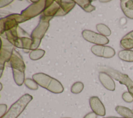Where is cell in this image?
<instances>
[{
  "instance_id": "cell-21",
  "label": "cell",
  "mask_w": 133,
  "mask_h": 118,
  "mask_svg": "<svg viewBox=\"0 0 133 118\" xmlns=\"http://www.w3.org/2000/svg\"><path fill=\"white\" fill-rule=\"evenodd\" d=\"M96 29L100 34L109 36L111 34V31L109 28L103 23H98L96 25Z\"/></svg>"
},
{
  "instance_id": "cell-10",
  "label": "cell",
  "mask_w": 133,
  "mask_h": 118,
  "mask_svg": "<svg viewBox=\"0 0 133 118\" xmlns=\"http://www.w3.org/2000/svg\"><path fill=\"white\" fill-rule=\"evenodd\" d=\"M60 9L58 1H46L45 8L41 16L40 19L49 21L56 16Z\"/></svg>"
},
{
  "instance_id": "cell-20",
  "label": "cell",
  "mask_w": 133,
  "mask_h": 118,
  "mask_svg": "<svg viewBox=\"0 0 133 118\" xmlns=\"http://www.w3.org/2000/svg\"><path fill=\"white\" fill-rule=\"evenodd\" d=\"M115 110L118 114L125 118H133V110L128 108L117 106L115 108Z\"/></svg>"
},
{
  "instance_id": "cell-16",
  "label": "cell",
  "mask_w": 133,
  "mask_h": 118,
  "mask_svg": "<svg viewBox=\"0 0 133 118\" xmlns=\"http://www.w3.org/2000/svg\"><path fill=\"white\" fill-rule=\"evenodd\" d=\"M120 5L125 16L128 18L133 19V1L122 0Z\"/></svg>"
},
{
  "instance_id": "cell-5",
  "label": "cell",
  "mask_w": 133,
  "mask_h": 118,
  "mask_svg": "<svg viewBox=\"0 0 133 118\" xmlns=\"http://www.w3.org/2000/svg\"><path fill=\"white\" fill-rule=\"evenodd\" d=\"M99 69L102 72L107 73L111 77L119 82L121 84L125 85L127 87L128 92L133 96V81L127 74L108 66H101Z\"/></svg>"
},
{
  "instance_id": "cell-23",
  "label": "cell",
  "mask_w": 133,
  "mask_h": 118,
  "mask_svg": "<svg viewBox=\"0 0 133 118\" xmlns=\"http://www.w3.org/2000/svg\"><path fill=\"white\" fill-rule=\"evenodd\" d=\"M83 89L84 84L81 82H76L72 85L71 88V91L73 94H77L82 92Z\"/></svg>"
},
{
  "instance_id": "cell-8",
  "label": "cell",
  "mask_w": 133,
  "mask_h": 118,
  "mask_svg": "<svg viewBox=\"0 0 133 118\" xmlns=\"http://www.w3.org/2000/svg\"><path fill=\"white\" fill-rule=\"evenodd\" d=\"M31 2H33V3L21 12V15L25 18L26 21L42 14L45 8L46 1H31Z\"/></svg>"
},
{
  "instance_id": "cell-2",
  "label": "cell",
  "mask_w": 133,
  "mask_h": 118,
  "mask_svg": "<svg viewBox=\"0 0 133 118\" xmlns=\"http://www.w3.org/2000/svg\"><path fill=\"white\" fill-rule=\"evenodd\" d=\"M14 80L17 85L21 86L24 82L25 65L20 54L14 48L9 60Z\"/></svg>"
},
{
  "instance_id": "cell-1",
  "label": "cell",
  "mask_w": 133,
  "mask_h": 118,
  "mask_svg": "<svg viewBox=\"0 0 133 118\" xmlns=\"http://www.w3.org/2000/svg\"><path fill=\"white\" fill-rule=\"evenodd\" d=\"M6 38L15 47L25 50L31 49L32 40L29 35L22 28L18 26L5 33Z\"/></svg>"
},
{
  "instance_id": "cell-29",
  "label": "cell",
  "mask_w": 133,
  "mask_h": 118,
  "mask_svg": "<svg viewBox=\"0 0 133 118\" xmlns=\"http://www.w3.org/2000/svg\"><path fill=\"white\" fill-rule=\"evenodd\" d=\"M1 90L2 89V83H1Z\"/></svg>"
},
{
  "instance_id": "cell-22",
  "label": "cell",
  "mask_w": 133,
  "mask_h": 118,
  "mask_svg": "<svg viewBox=\"0 0 133 118\" xmlns=\"http://www.w3.org/2000/svg\"><path fill=\"white\" fill-rule=\"evenodd\" d=\"M45 51L41 49L32 50L29 54L30 58L32 60H37L42 58L45 55Z\"/></svg>"
},
{
  "instance_id": "cell-3",
  "label": "cell",
  "mask_w": 133,
  "mask_h": 118,
  "mask_svg": "<svg viewBox=\"0 0 133 118\" xmlns=\"http://www.w3.org/2000/svg\"><path fill=\"white\" fill-rule=\"evenodd\" d=\"M32 78L38 85L54 94H60L63 91L62 84L57 79L43 73H37L32 75Z\"/></svg>"
},
{
  "instance_id": "cell-24",
  "label": "cell",
  "mask_w": 133,
  "mask_h": 118,
  "mask_svg": "<svg viewBox=\"0 0 133 118\" xmlns=\"http://www.w3.org/2000/svg\"><path fill=\"white\" fill-rule=\"evenodd\" d=\"M24 83L29 89L31 90H37L38 88V85L33 79L30 78H25Z\"/></svg>"
},
{
  "instance_id": "cell-15",
  "label": "cell",
  "mask_w": 133,
  "mask_h": 118,
  "mask_svg": "<svg viewBox=\"0 0 133 118\" xmlns=\"http://www.w3.org/2000/svg\"><path fill=\"white\" fill-rule=\"evenodd\" d=\"M60 9L56 16H64L69 13L75 6L76 3L74 1L67 0V1H58Z\"/></svg>"
},
{
  "instance_id": "cell-28",
  "label": "cell",
  "mask_w": 133,
  "mask_h": 118,
  "mask_svg": "<svg viewBox=\"0 0 133 118\" xmlns=\"http://www.w3.org/2000/svg\"><path fill=\"white\" fill-rule=\"evenodd\" d=\"M103 118H125V117H113V116H110V117H103Z\"/></svg>"
},
{
  "instance_id": "cell-11",
  "label": "cell",
  "mask_w": 133,
  "mask_h": 118,
  "mask_svg": "<svg viewBox=\"0 0 133 118\" xmlns=\"http://www.w3.org/2000/svg\"><path fill=\"white\" fill-rule=\"evenodd\" d=\"M82 34L86 41L98 45H104L109 43L106 36L89 30H83Z\"/></svg>"
},
{
  "instance_id": "cell-17",
  "label": "cell",
  "mask_w": 133,
  "mask_h": 118,
  "mask_svg": "<svg viewBox=\"0 0 133 118\" xmlns=\"http://www.w3.org/2000/svg\"><path fill=\"white\" fill-rule=\"evenodd\" d=\"M120 45L125 49H131L133 48V31L126 34L121 40Z\"/></svg>"
},
{
  "instance_id": "cell-13",
  "label": "cell",
  "mask_w": 133,
  "mask_h": 118,
  "mask_svg": "<svg viewBox=\"0 0 133 118\" xmlns=\"http://www.w3.org/2000/svg\"><path fill=\"white\" fill-rule=\"evenodd\" d=\"M90 107L93 112L99 116L105 115V109L102 102L97 96H92L89 99Z\"/></svg>"
},
{
  "instance_id": "cell-6",
  "label": "cell",
  "mask_w": 133,
  "mask_h": 118,
  "mask_svg": "<svg viewBox=\"0 0 133 118\" xmlns=\"http://www.w3.org/2000/svg\"><path fill=\"white\" fill-rule=\"evenodd\" d=\"M26 21L25 18L18 14H10L0 20L1 34L18 26V24Z\"/></svg>"
},
{
  "instance_id": "cell-7",
  "label": "cell",
  "mask_w": 133,
  "mask_h": 118,
  "mask_svg": "<svg viewBox=\"0 0 133 118\" xmlns=\"http://www.w3.org/2000/svg\"><path fill=\"white\" fill-rule=\"evenodd\" d=\"M49 26V23L48 21L40 19L39 23L33 30L30 36L33 42L31 48V50L37 49L39 47L42 39L47 31Z\"/></svg>"
},
{
  "instance_id": "cell-30",
  "label": "cell",
  "mask_w": 133,
  "mask_h": 118,
  "mask_svg": "<svg viewBox=\"0 0 133 118\" xmlns=\"http://www.w3.org/2000/svg\"><path fill=\"white\" fill-rule=\"evenodd\" d=\"M62 118H71V117H62Z\"/></svg>"
},
{
  "instance_id": "cell-26",
  "label": "cell",
  "mask_w": 133,
  "mask_h": 118,
  "mask_svg": "<svg viewBox=\"0 0 133 118\" xmlns=\"http://www.w3.org/2000/svg\"><path fill=\"white\" fill-rule=\"evenodd\" d=\"M7 106L5 104H0V117L1 118L6 113Z\"/></svg>"
},
{
  "instance_id": "cell-25",
  "label": "cell",
  "mask_w": 133,
  "mask_h": 118,
  "mask_svg": "<svg viewBox=\"0 0 133 118\" xmlns=\"http://www.w3.org/2000/svg\"><path fill=\"white\" fill-rule=\"evenodd\" d=\"M122 98L127 103H130L133 101V96L128 91L124 92L123 94Z\"/></svg>"
},
{
  "instance_id": "cell-14",
  "label": "cell",
  "mask_w": 133,
  "mask_h": 118,
  "mask_svg": "<svg viewBox=\"0 0 133 118\" xmlns=\"http://www.w3.org/2000/svg\"><path fill=\"white\" fill-rule=\"evenodd\" d=\"M99 79L102 85L108 90L114 91L115 89V84L112 78L107 73L101 72L99 74Z\"/></svg>"
},
{
  "instance_id": "cell-9",
  "label": "cell",
  "mask_w": 133,
  "mask_h": 118,
  "mask_svg": "<svg viewBox=\"0 0 133 118\" xmlns=\"http://www.w3.org/2000/svg\"><path fill=\"white\" fill-rule=\"evenodd\" d=\"M1 56H0V64L1 70V75L2 74L3 70L4 68L5 63L6 62H9L11 58L13 50L14 48L13 45L10 44L8 40L1 36Z\"/></svg>"
},
{
  "instance_id": "cell-27",
  "label": "cell",
  "mask_w": 133,
  "mask_h": 118,
  "mask_svg": "<svg viewBox=\"0 0 133 118\" xmlns=\"http://www.w3.org/2000/svg\"><path fill=\"white\" fill-rule=\"evenodd\" d=\"M84 118H97V115L93 112H90L87 114Z\"/></svg>"
},
{
  "instance_id": "cell-4",
  "label": "cell",
  "mask_w": 133,
  "mask_h": 118,
  "mask_svg": "<svg viewBox=\"0 0 133 118\" xmlns=\"http://www.w3.org/2000/svg\"><path fill=\"white\" fill-rule=\"evenodd\" d=\"M32 99L33 97L28 94L23 95L11 106L5 114L1 118H17Z\"/></svg>"
},
{
  "instance_id": "cell-19",
  "label": "cell",
  "mask_w": 133,
  "mask_h": 118,
  "mask_svg": "<svg viewBox=\"0 0 133 118\" xmlns=\"http://www.w3.org/2000/svg\"><path fill=\"white\" fill-rule=\"evenodd\" d=\"M118 58L124 61L133 62V50L124 49L119 51L118 53Z\"/></svg>"
},
{
  "instance_id": "cell-18",
  "label": "cell",
  "mask_w": 133,
  "mask_h": 118,
  "mask_svg": "<svg viewBox=\"0 0 133 118\" xmlns=\"http://www.w3.org/2000/svg\"><path fill=\"white\" fill-rule=\"evenodd\" d=\"M76 4L79 6L86 12H90L96 9V7L92 5L91 3L92 1L89 0H75L74 1Z\"/></svg>"
},
{
  "instance_id": "cell-12",
  "label": "cell",
  "mask_w": 133,
  "mask_h": 118,
  "mask_svg": "<svg viewBox=\"0 0 133 118\" xmlns=\"http://www.w3.org/2000/svg\"><path fill=\"white\" fill-rule=\"evenodd\" d=\"M91 51L95 55L105 58H112L115 55V51L112 47L104 45H94Z\"/></svg>"
}]
</instances>
